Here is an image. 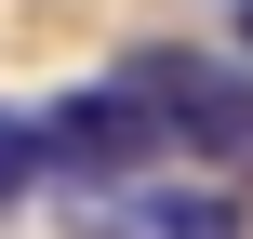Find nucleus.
<instances>
[{
	"instance_id": "nucleus-1",
	"label": "nucleus",
	"mask_w": 253,
	"mask_h": 239,
	"mask_svg": "<svg viewBox=\"0 0 253 239\" xmlns=\"http://www.w3.org/2000/svg\"><path fill=\"white\" fill-rule=\"evenodd\" d=\"M147 120H160V146H200V160H253V80L240 67H213V53H133V80H120Z\"/></svg>"
},
{
	"instance_id": "nucleus-2",
	"label": "nucleus",
	"mask_w": 253,
	"mask_h": 239,
	"mask_svg": "<svg viewBox=\"0 0 253 239\" xmlns=\"http://www.w3.org/2000/svg\"><path fill=\"white\" fill-rule=\"evenodd\" d=\"M147 146H160V120H147L120 80H93V93H53V106H40V173L120 186V173H147Z\"/></svg>"
},
{
	"instance_id": "nucleus-3",
	"label": "nucleus",
	"mask_w": 253,
	"mask_h": 239,
	"mask_svg": "<svg viewBox=\"0 0 253 239\" xmlns=\"http://www.w3.org/2000/svg\"><path fill=\"white\" fill-rule=\"evenodd\" d=\"M133 226H147V239H253L213 186H147V200H133Z\"/></svg>"
},
{
	"instance_id": "nucleus-4",
	"label": "nucleus",
	"mask_w": 253,
	"mask_h": 239,
	"mask_svg": "<svg viewBox=\"0 0 253 239\" xmlns=\"http://www.w3.org/2000/svg\"><path fill=\"white\" fill-rule=\"evenodd\" d=\"M27 186H40V120L0 106V200H27Z\"/></svg>"
},
{
	"instance_id": "nucleus-5",
	"label": "nucleus",
	"mask_w": 253,
	"mask_h": 239,
	"mask_svg": "<svg viewBox=\"0 0 253 239\" xmlns=\"http://www.w3.org/2000/svg\"><path fill=\"white\" fill-rule=\"evenodd\" d=\"M240 53H253V0H240Z\"/></svg>"
}]
</instances>
